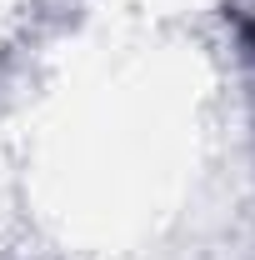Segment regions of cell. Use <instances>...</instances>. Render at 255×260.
<instances>
[{"instance_id": "6da1fadb", "label": "cell", "mask_w": 255, "mask_h": 260, "mask_svg": "<svg viewBox=\"0 0 255 260\" xmlns=\"http://www.w3.org/2000/svg\"><path fill=\"white\" fill-rule=\"evenodd\" d=\"M250 40H255V25H250Z\"/></svg>"}]
</instances>
